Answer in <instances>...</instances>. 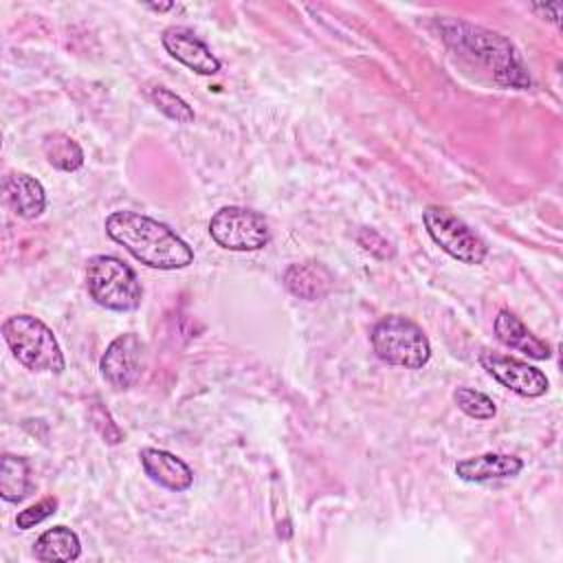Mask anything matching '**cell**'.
<instances>
[{"mask_svg": "<svg viewBox=\"0 0 563 563\" xmlns=\"http://www.w3.org/2000/svg\"><path fill=\"white\" fill-rule=\"evenodd\" d=\"M106 233L150 268L176 271L194 262V251L183 238L167 224L136 211H112L106 218Z\"/></svg>", "mask_w": 563, "mask_h": 563, "instance_id": "cell-1", "label": "cell"}, {"mask_svg": "<svg viewBox=\"0 0 563 563\" xmlns=\"http://www.w3.org/2000/svg\"><path fill=\"white\" fill-rule=\"evenodd\" d=\"M442 37L455 53L490 73L497 84L519 90L530 88L526 66L512 42L504 35L486 31L482 26H473L468 22L446 20L442 22Z\"/></svg>", "mask_w": 563, "mask_h": 563, "instance_id": "cell-2", "label": "cell"}, {"mask_svg": "<svg viewBox=\"0 0 563 563\" xmlns=\"http://www.w3.org/2000/svg\"><path fill=\"white\" fill-rule=\"evenodd\" d=\"M2 336L18 363L31 372L59 374L66 365L53 330L33 314H13L4 319Z\"/></svg>", "mask_w": 563, "mask_h": 563, "instance_id": "cell-3", "label": "cell"}, {"mask_svg": "<svg viewBox=\"0 0 563 563\" xmlns=\"http://www.w3.org/2000/svg\"><path fill=\"white\" fill-rule=\"evenodd\" d=\"M86 288L95 303L114 312L136 310L143 299L136 273L114 255H95L88 260Z\"/></svg>", "mask_w": 563, "mask_h": 563, "instance_id": "cell-4", "label": "cell"}, {"mask_svg": "<svg viewBox=\"0 0 563 563\" xmlns=\"http://www.w3.org/2000/svg\"><path fill=\"white\" fill-rule=\"evenodd\" d=\"M374 354L398 367L420 369L431 358V345L427 334L418 323L402 314H387L383 317L369 334Z\"/></svg>", "mask_w": 563, "mask_h": 563, "instance_id": "cell-5", "label": "cell"}, {"mask_svg": "<svg viewBox=\"0 0 563 563\" xmlns=\"http://www.w3.org/2000/svg\"><path fill=\"white\" fill-rule=\"evenodd\" d=\"M422 222L429 238L453 260L462 264H482L488 255L486 242L468 229L451 209L429 205L422 211Z\"/></svg>", "mask_w": 563, "mask_h": 563, "instance_id": "cell-6", "label": "cell"}, {"mask_svg": "<svg viewBox=\"0 0 563 563\" xmlns=\"http://www.w3.org/2000/svg\"><path fill=\"white\" fill-rule=\"evenodd\" d=\"M211 240L227 251H260L271 242V229L262 213L246 207H222L209 220Z\"/></svg>", "mask_w": 563, "mask_h": 563, "instance_id": "cell-7", "label": "cell"}, {"mask_svg": "<svg viewBox=\"0 0 563 563\" xmlns=\"http://www.w3.org/2000/svg\"><path fill=\"white\" fill-rule=\"evenodd\" d=\"M479 363L497 383H501L504 387H508L510 391H515L519 396L539 398L550 387L548 376L541 369H537L519 358L497 354V352H482Z\"/></svg>", "mask_w": 563, "mask_h": 563, "instance_id": "cell-8", "label": "cell"}, {"mask_svg": "<svg viewBox=\"0 0 563 563\" xmlns=\"http://www.w3.org/2000/svg\"><path fill=\"white\" fill-rule=\"evenodd\" d=\"M141 361H143V341L134 334L117 336L103 352L99 361L101 376L114 389H130L141 376Z\"/></svg>", "mask_w": 563, "mask_h": 563, "instance_id": "cell-9", "label": "cell"}, {"mask_svg": "<svg viewBox=\"0 0 563 563\" xmlns=\"http://www.w3.org/2000/svg\"><path fill=\"white\" fill-rule=\"evenodd\" d=\"M161 42L176 62L185 64L198 75H216L220 70V59L200 37H196L194 31L185 26H167L161 35Z\"/></svg>", "mask_w": 563, "mask_h": 563, "instance_id": "cell-10", "label": "cell"}, {"mask_svg": "<svg viewBox=\"0 0 563 563\" xmlns=\"http://www.w3.org/2000/svg\"><path fill=\"white\" fill-rule=\"evenodd\" d=\"M139 457H141L145 475L154 484H158V486H163L167 490L180 493V490H187L194 484L191 468L180 457H176L169 451L145 446V449H141Z\"/></svg>", "mask_w": 563, "mask_h": 563, "instance_id": "cell-11", "label": "cell"}, {"mask_svg": "<svg viewBox=\"0 0 563 563\" xmlns=\"http://www.w3.org/2000/svg\"><path fill=\"white\" fill-rule=\"evenodd\" d=\"M2 191L11 211L24 220L42 216L46 207V194L42 183L24 172L7 174L2 180Z\"/></svg>", "mask_w": 563, "mask_h": 563, "instance_id": "cell-12", "label": "cell"}, {"mask_svg": "<svg viewBox=\"0 0 563 563\" xmlns=\"http://www.w3.org/2000/svg\"><path fill=\"white\" fill-rule=\"evenodd\" d=\"M495 334L497 339L510 347L517 350L534 361H545L550 358V345L545 341H541L537 334H532L526 323L510 310H499L495 317Z\"/></svg>", "mask_w": 563, "mask_h": 563, "instance_id": "cell-13", "label": "cell"}, {"mask_svg": "<svg viewBox=\"0 0 563 563\" xmlns=\"http://www.w3.org/2000/svg\"><path fill=\"white\" fill-rule=\"evenodd\" d=\"M523 462L506 453H482L475 457L460 460L455 464V475L464 482H493L519 475Z\"/></svg>", "mask_w": 563, "mask_h": 563, "instance_id": "cell-14", "label": "cell"}, {"mask_svg": "<svg viewBox=\"0 0 563 563\" xmlns=\"http://www.w3.org/2000/svg\"><path fill=\"white\" fill-rule=\"evenodd\" d=\"M284 286L299 299L314 301L334 288L332 273L319 262L290 264L284 273Z\"/></svg>", "mask_w": 563, "mask_h": 563, "instance_id": "cell-15", "label": "cell"}, {"mask_svg": "<svg viewBox=\"0 0 563 563\" xmlns=\"http://www.w3.org/2000/svg\"><path fill=\"white\" fill-rule=\"evenodd\" d=\"M81 554L79 537L66 526H53L42 532L33 545L37 561H75Z\"/></svg>", "mask_w": 563, "mask_h": 563, "instance_id": "cell-16", "label": "cell"}, {"mask_svg": "<svg viewBox=\"0 0 563 563\" xmlns=\"http://www.w3.org/2000/svg\"><path fill=\"white\" fill-rule=\"evenodd\" d=\"M31 466L24 457L4 453L0 457V497L4 501H22L31 490Z\"/></svg>", "mask_w": 563, "mask_h": 563, "instance_id": "cell-17", "label": "cell"}, {"mask_svg": "<svg viewBox=\"0 0 563 563\" xmlns=\"http://www.w3.org/2000/svg\"><path fill=\"white\" fill-rule=\"evenodd\" d=\"M46 161L59 172H77L84 165V150L66 132H51L42 143Z\"/></svg>", "mask_w": 563, "mask_h": 563, "instance_id": "cell-18", "label": "cell"}, {"mask_svg": "<svg viewBox=\"0 0 563 563\" xmlns=\"http://www.w3.org/2000/svg\"><path fill=\"white\" fill-rule=\"evenodd\" d=\"M147 97H150V101H152L167 119H172V121H176V123H194V119H196L194 108H191L183 97H178L176 92H172L169 88H165V86H152V88L147 90Z\"/></svg>", "mask_w": 563, "mask_h": 563, "instance_id": "cell-19", "label": "cell"}, {"mask_svg": "<svg viewBox=\"0 0 563 563\" xmlns=\"http://www.w3.org/2000/svg\"><path fill=\"white\" fill-rule=\"evenodd\" d=\"M453 400L460 407V411H464L468 418H475V420H490L497 413L493 398L471 387H457L453 391Z\"/></svg>", "mask_w": 563, "mask_h": 563, "instance_id": "cell-20", "label": "cell"}, {"mask_svg": "<svg viewBox=\"0 0 563 563\" xmlns=\"http://www.w3.org/2000/svg\"><path fill=\"white\" fill-rule=\"evenodd\" d=\"M55 512H57V499H55V497H44V499H40L37 504H33V506L20 510L18 517H15V526H18L20 530H29V528L42 523L44 519H48V517L55 515Z\"/></svg>", "mask_w": 563, "mask_h": 563, "instance_id": "cell-21", "label": "cell"}, {"mask_svg": "<svg viewBox=\"0 0 563 563\" xmlns=\"http://www.w3.org/2000/svg\"><path fill=\"white\" fill-rule=\"evenodd\" d=\"M356 242L358 246H363L367 253L376 255L378 260H387V257H394V249L391 244L374 229H367L363 227L358 233H356Z\"/></svg>", "mask_w": 563, "mask_h": 563, "instance_id": "cell-22", "label": "cell"}, {"mask_svg": "<svg viewBox=\"0 0 563 563\" xmlns=\"http://www.w3.org/2000/svg\"><path fill=\"white\" fill-rule=\"evenodd\" d=\"M174 7V2H167V4H147V9H152V11H167V9H172Z\"/></svg>", "mask_w": 563, "mask_h": 563, "instance_id": "cell-23", "label": "cell"}]
</instances>
